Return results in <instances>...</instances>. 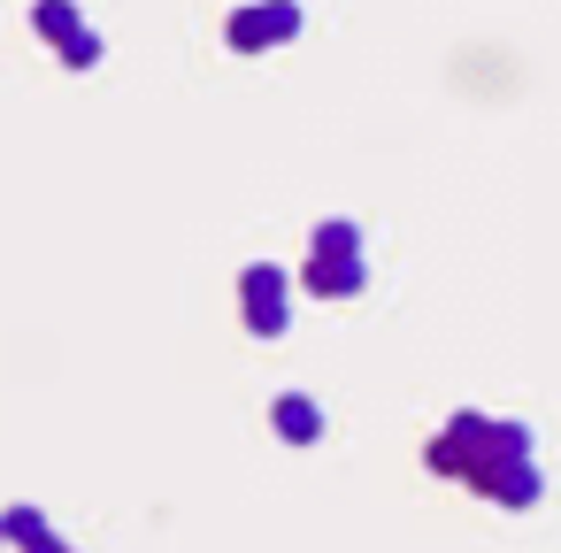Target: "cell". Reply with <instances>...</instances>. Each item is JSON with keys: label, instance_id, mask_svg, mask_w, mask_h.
<instances>
[{"label": "cell", "instance_id": "1", "mask_svg": "<svg viewBox=\"0 0 561 553\" xmlns=\"http://www.w3.org/2000/svg\"><path fill=\"white\" fill-rule=\"evenodd\" d=\"M293 32H308V9H300V0H254V9H231V24H224L231 55H270V47H285Z\"/></svg>", "mask_w": 561, "mask_h": 553}, {"label": "cell", "instance_id": "4", "mask_svg": "<svg viewBox=\"0 0 561 553\" xmlns=\"http://www.w3.org/2000/svg\"><path fill=\"white\" fill-rule=\"evenodd\" d=\"M300 285H308L316 300H354V292L369 285V262H362V254H308Z\"/></svg>", "mask_w": 561, "mask_h": 553}, {"label": "cell", "instance_id": "11", "mask_svg": "<svg viewBox=\"0 0 561 553\" xmlns=\"http://www.w3.org/2000/svg\"><path fill=\"white\" fill-rule=\"evenodd\" d=\"M32 553H78V545H62V538H39V545H32Z\"/></svg>", "mask_w": 561, "mask_h": 553}, {"label": "cell", "instance_id": "7", "mask_svg": "<svg viewBox=\"0 0 561 553\" xmlns=\"http://www.w3.org/2000/svg\"><path fill=\"white\" fill-rule=\"evenodd\" d=\"M32 24H39V39H47V47H62L70 32H85L78 0H39V9H32Z\"/></svg>", "mask_w": 561, "mask_h": 553}, {"label": "cell", "instance_id": "9", "mask_svg": "<svg viewBox=\"0 0 561 553\" xmlns=\"http://www.w3.org/2000/svg\"><path fill=\"white\" fill-rule=\"evenodd\" d=\"M308 254H362V223H346V216H331V223H316V239H308Z\"/></svg>", "mask_w": 561, "mask_h": 553}, {"label": "cell", "instance_id": "5", "mask_svg": "<svg viewBox=\"0 0 561 553\" xmlns=\"http://www.w3.org/2000/svg\"><path fill=\"white\" fill-rule=\"evenodd\" d=\"M270 423H277L285 446H316V438H323V407H316L308 392H277V400H270Z\"/></svg>", "mask_w": 561, "mask_h": 553}, {"label": "cell", "instance_id": "2", "mask_svg": "<svg viewBox=\"0 0 561 553\" xmlns=\"http://www.w3.org/2000/svg\"><path fill=\"white\" fill-rule=\"evenodd\" d=\"M239 315H247L254 338H285V323H293V277L277 262H254L239 277Z\"/></svg>", "mask_w": 561, "mask_h": 553}, {"label": "cell", "instance_id": "8", "mask_svg": "<svg viewBox=\"0 0 561 553\" xmlns=\"http://www.w3.org/2000/svg\"><path fill=\"white\" fill-rule=\"evenodd\" d=\"M0 538H16V545L32 553V545H39V538H55V530H47V515H39V507H0Z\"/></svg>", "mask_w": 561, "mask_h": 553}, {"label": "cell", "instance_id": "3", "mask_svg": "<svg viewBox=\"0 0 561 553\" xmlns=\"http://www.w3.org/2000/svg\"><path fill=\"white\" fill-rule=\"evenodd\" d=\"M461 484H469L477 499H492V507H530V499L546 492V469H538V461H477Z\"/></svg>", "mask_w": 561, "mask_h": 553}, {"label": "cell", "instance_id": "6", "mask_svg": "<svg viewBox=\"0 0 561 553\" xmlns=\"http://www.w3.org/2000/svg\"><path fill=\"white\" fill-rule=\"evenodd\" d=\"M477 461H538V438H530V423H484V446H477ZM469 461V469H477Z\"/></svg>", "mask_w": 561, "mask_h": 553}, {"label": "cell", "instance_id": "10", "mask_svg": "<svg viewBox=\"0 0 561 553\" xmlns=\"http://www.w3.org/2000/svg\"><path fill=\"white\" fill-rule=\"evenodd\" d=\"M55 55H62L70 70H93V62H101V39H93V32H70V39H62Z\"/></svg>", "mask_w": 561, "mask_h": 553}]
</instances>
